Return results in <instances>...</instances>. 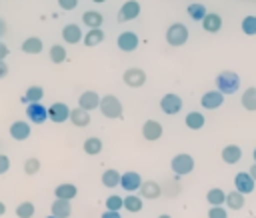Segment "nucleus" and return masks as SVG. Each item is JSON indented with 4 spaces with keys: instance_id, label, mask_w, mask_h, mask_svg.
Returning <instances> with one entry per match:
<instances>
[{
    "instance_id": "nucleus-1",
    "label": "nucleus",
    "mask_w": 256,
    "mask_h": 218,
    "mask_svg": "<svg viewBox=\"0 0 256 218\" xmlns=\"http://www.w3.org/2000/svg\"><path fill=\"white\" fill-rule=\"evenodd\" d=\"M216 88L222 94H234L240 88V76L232 70H224L216 76Z\"/></svg>"
},
{
    "instance_id": "nucleus-2",
    "label": "nucleus",
    "mask_w": 256,
    "mask_h": 218,
    "mask_svg": "<svg viewBox=\"0 0 256 218\" xmlns=\"http://www.w3.org/2000/svg\"><path fill=\"white\" fill-rule=\"evenodd\" d=\"M98 108L106 118H122V102L114 94H106L104 98H100Z\"/></svg>"
},
{
    "instance_id": "nucleus-3",
    "label": "nucleus",
    "mask_w": 256,
    "mask_h": 218,
    "mask_svg": "<svg viewBox=\"0 0 256 218\" xmlns=\"http://www.w3.org/2000/svg\"><path fill=\"white\" fill-rule=\"evenodd\" d=\"M188 40V28L180 22H174L168 30H166V42L170 46H182Z\"/></svg>"
},
{
    "instance_id": "nucleus-4",
    "label": "nucleus",
    "mask_w": 256,
    "mask_h": 218,
    "mask_svg": "<svg viewBox=\"0 0 256 218\" xmlns=\"http://www.w3.org/2000/svg\"><path fill=\"white\" fill-rule=\"evenodd\" d=\"M170 166H172V170L178 174V176H184V174H190L192 170H194V158L190 156V154H176L174 158H172V162H170Z\"/></svg>"
},
{
    "instance_id": "nucleus-5",
    "label": "nucleus",
    "mask_w": 256,
    "mask_h": 218,
    "mask_svg": "<svg viewBox=\"0 0 256 218\" xmlns=\"http://www.w3.org/2000/svg\"><path fill=\"white\" fill-rule=\"evenodd\" d=\"M160 108H162V112L164 114H168V116H172V114H178L180 110H182V98L178 96V94H164L162 96V100H160Z\"/></svg>"
},
{
    "instance_id": "nucleus-6",
    "label": "nucleus",
    "mask_w": 256,
    "mask_h": 218,
    "mask_svg": "<svg viewBox=\"0 0 256 218\" xmlns=\"http://www.w3.org/2000/svg\"><path fill=\"white\" fill-rule=\"evenodd\" d=\"M122 80H124V84L130 86V88H140V86L146 82V72H144L142 68H128V70H124Z\"/></svg>"
},
{
    "instance_id": "nucleus-7",
    "label": "nucleus",
    "mask_w": 256,
    "mask_h": 218,
    "mask_svg": "<svg viewBox=\"0 0 256 218\" xmlns=\"http://www.w3.org/2000/svg\"><path fill=\"white\" fill-rule=\"evenodd\" d=\"M142 182H144V180H142L140 174L134 172V170H128V172H124V174L120 176V186H122L126 192H130V194H134V190H140Z\"/></svg>"
},
{
    "instance_id": "nucleus-8",
    "label": "nucleus",
    "mask_w": 256,
    "mask_h": 218,
    "mask_svg": "<svg viewBox=\"0 0 256 218\" xmlns=\"http://www.w3.org/2000/svg\"><path fill=\"white\" fill-rule=\"evenodd\" d=\"M48 118L52 122H56V124H62V122H66L70 118V110H68V106L64 102H54L52 106H48Z\"/></svg>"
},
{
    "instance_id": "nucleus-9",
    "label": "nucleus",
    "mask_w": 256,
    "mask_h": 218,
    "mask_svg": "<svg viewBox=\"0 0 256 218\" xmlns=\"http://www.w3.org/2000/svg\"><path fill=\"white\" fill-rule=\"evenodd\" d=\"M26 116H28L30 122H34V124H42V122H46V118H48V108L42 106L40 102L28 104V106H26Z\"/></svg>"
},
{
    "instance_id": "nucleus-10",
    "label": "nucleus",
    "mask_w": 256,
    "mask_h": 218,
    "mask_svg": "<svg viewBox=\"0 0 256 218\" xmlns=\"http://www.w3.org/2000/svg\"><path fill=\"white\" fill-rule=\"evenodd\" d=\"M234 186H236V190L240 192V194H250V192H254V186H256V182H254V178L248 174V172H238L236 174V178H234Z\"/></svg>"
},
{
    "instance_id": "nucleus-11",
    "label": "nucleus",
    "mask_w": 256,
    "mask_h": 218,
    "mask_svg": "<svg viewBox=\"0 0 256 218\" xmlns=\"http://www.w3.org/2000/svg\"><path fill=\"white\" fill-rule=\"evenodd\" d=\"M224 102V94L220 90H208L202 94V100L200 104L206 108V110H214V108H220Z\"/></svg>"
},
{
    "instance_id": "nucleus-12",
    "label": "nucleus",
    "mask_w": 256,
    "mask_h": 218,
    "mask_svg": "<svg viewBox=\"0 0 256 218\" xmlns=\"http://www.w3.org/2000/svg\"><path fill=\"white\" fill-rule=\"evenodd\" d=\"M138 14H140V4H138L136 0H126V2L120 6V12H118V20H120V22H126V20H134Z\"/></svg>"
},
{
    "instance_id": "nucleus-13",
    "label": "nucleus",
    "mask_w": 256,
    "mask_h": 218,
    "mask_svg": "<svg viewBox=\"0 0 256 218\" xmlns=\"http://www.w3.org/2000/svg\"><path fill=\"white\" fill-rule=\"evenodd\" d=\"M78 106L90 112V110H94V108L100 106V96H98L94 90H86V92L80 94V98H78Z\"/></svg>"
},
{
    "instance_id": "nucleus-14",
    "label": "nucleus",
    "mask_w": 256,
    "mask_h": 218,
    "mask_svg": "<svg viewBox=\"0 0 256 218\" xmlns=\"http://www.w3.org/2000/svg\"><path fill=\"white\" fill-rule=\"evenodd\" d=\"M142 136L146 140H150V142L158 140L162 136V124L158 120H146L144 126H142Z\"/></svg>"
},
{
    "instance_id": "nucleus-15",
    "label": "nucleus",
    "mask_w": 256,
    "mask_h": 218,
    "mask_svg": "<svg viewBox=\"0 0 256 218\" xmlns=\"http://www.w3.org/2000/svg\"><path fill=\"white\" fill-rule=\"evenodd\" d=\"M118 48L122 50V52H132V50H136L138 48V36L134 34V32H122L120 36H118Z\"/></svg>"
},
{
    "instance_id": "nucleus-16",
    "label": "nucleus",
    "mask_w": 256,
    "mask_h": 218,
    "mask_svg": "<svg viewBox=\"0 0 256 218\" xmlns=\"http://www.w3.org/2000/svg\"><path fill=\"white\" fill-rule=\"evenodd\" d=\"M10 136L14 140H26L30 136V124L24 120H16L10 124Z\"/></svg>"
},
{
    "instance_id": "nucleus-17",
    "label": "nucleus",
    "mask_w": 256,
    "mask_h": 218,
    "mask_svg": "<svg viewBox=\"0 0 256 218\" xmlns=\"http://www.w3.org/2000/svg\"><path fill=\"white\" fill-rule=\"evenodd\" d=\"M62 38H64V42H68V44L80 42V40H82V30H80V26H76V24H66V26L62 28Z\"/></svg>"
},
{
    "instance_id": "nucleus-18",
    "label": "nucleus",
    "mask_w": 256,
    "mask_h": 218,
    "mask_svg": "<svg viewBox=\"0 0 256 218\" xmlns=\"http://www.w3.org/2000/svg\"><path fill=\"white\" fill-rule=\"evenodd\" d=\"M240 158H242V150H240V146H236V144H228V146L222 148V160H224L226 164H236V162H240Z\"/></svg>"
},
{
    "instance_id": "nucleus-19",
    "label": "nucleus",
    "mask_w": 256,
    "mask_h": 218,
    "mask_svg": "<svg viewBox=\"0 0 256 218\" xmlns=\"http://www.w3.org/2000/svg\"><path fill=\"white\" fill-rule=\"evenodd\" d=\"M50 208H52V216H56V218H68L72 212L70 200H60V198H56Z\"/></svg>"
},
{
    "instance_id": "nucleus-20",
    "label": "nucleus",
    "mask_w": 256,
    "mask_h": 218,
    "mask_svg": "<svg viewBox=\"0 0 256 218\" xmlns=\"http://www.w3.org/2000/svg\"><path fill=\"white\" fill-rule=\"evenodd\" d=\"M202 28H204L206 32H218V30L222 28V18H220V14L208 12V14L204 16V20H202Z\"/></svg>"
},
{
    "instance_id": "nucleus-21",
    "label": "nucleus",
    "mask_w": 256,
    "mask_h": 218,
    "mask_svg": "<svg viewBox=\"0 0 256 218\" xmlns=\"http://www.w3.org/2000/svg\"><path fill=\"white\" fill-rule=\"evenodd\" d=\"M70 120H72V124H74V126L84 128V126H88V122H90V112L78 106V108L70 110Z\"/></svg>"
},
{
    "instance_id": "nucleus-22",
    "label": "nucleus",
    "mask_w": 256,
    "mask_h": 218,
    "mask_svg": "<svg viewBox=\"0 0 256 218\" xmlns=\"http://www.w3.org/2000/svg\"><path fill=\"white\" fill-rule=\"evenodd\" d=\"M160 184L158 182H154V180H146V182H142V186H140V196L142 198H150V200H154V198H158L160 196Z\"/></svg>"
},
{
    "instance_id": "nucleus-23",
    "label": "nucleus",
    "mask_w": 256,
    "mask_h": 218,
    "mask_svg": "<svg viewBox=\"0 0 256 218\" xmlns=\"http://www.w3.org/2000/svg\"><path fill=\"white\" fill-rule=\"evenodd\" d=\"M76 194H78V188L74 184H70V182H64V184L54 188V196L60 198V200H72Z\"/></svg>"
},
{
    "instance_id": "nucleus-24",
    "label": "nucleus",
    "mask_w": 256,
    "mask_h": 218,
    "mask_svg": "<svg viewBox=\"0 0 256 218\" xmlns=\"http://www.w3.org/2000/svg\"><path fill=\"white\" fill-rule=\"evenodd\" d=\"M42 96H44V90H42V86H30V88L24 92V96H22V102L28 106V104L40 102V100H42Z\"/></svg>"
},
{
    "instance_id": "nucleus-25",
    "label": "nucleus",
    "mask_w": 256,
    "mask_h": 218,
    "mask_svg": "<svg viewBox=\"0 0 256 218\" xmlns=\"http://www.w3.org/2000/svg\"><path fill=\"white\" fill-rule=\"evenodd\" d=\"M206 202L210 206H222L226 202V192L222 188H212L206 192Z\"/></svg>"
},
{
    "instance_id": "nucleus-26",
    "label": "nucleus",
    "mask_w": 256,
    "mask_h": 218,
    "mask_svg": "<svg viewBox=\"0 0 256 218\" xmlns=\"http://www.w3.org/2000/svg\"><path fill=\"white\" fill-rule=\"evenodd\" d=\"M42 40L40 38H36V36H30V38H26L24 42H22V50L26 52V54H40L42 52Z\"/></svg>"
},
{
    "instance_id": "nucleus-27",
    "label": "nucleus",
    "mask_w": 256,
    "mask_h": 218,
    "mask_svg": "<svg viewBox=\"0 0 256 218\" xmlns=\"http://www.w3.org/2000/svg\"><path fill=\"white\" fill-rule=\"evenodd\" d=\"M82 22H84L86 26H90V30H92V28H100V26H102V14L96 12V10H88V12L82 14Z\"/></svg>"
},
{
    "instance_id": "nucleus-28",
    "label": "nucleus",
    "mask_w": 256,
    "mask_h": 218,
    "mask_svg": "<svg viewBox=\"0 0 256 218\" xmlns=\"http://www.w3.org/2000/svg\"><path fill=\"white\" fill-rule=\"evenodd\" d=\"M184 124L190 128V130H200L202 126H204V116L200 114V112H188L186 114V118H184Z\"/></svg>"
},
{
    "instance_id": "nucleus-29",
    "label": "nucleus",
    "mask_w": 256,
    "mask_h": 218,
    "mask_svg": "<svg viewBox=\"0 0 256 218\" xmlns=\"http://www.w3.org/2000/svg\"><path fill=\"white\" fill-rule=\"evenodd\" d=\"M82 148H84V152H86L88 156H96V154H100V152H102V140H100V138H96V136L86 138Z\"/></svg>"
},
{
    "instance_id": "nucleus-30",
    "label": "nucleus",
    "mask_w": 256,
    "mask_h": 218,
    "mask_svg": "<svg viewBox=\"0 0 256 218\" xmlns=\"http://www.w3.org/2000/svg\"><path fill=\"white\" fill-rule=\"evenodd\" d=\"M120 172L118 170H114V168H108V170H104V174H102V184L106 186V188H114V186H118L120 184Z\"/></svg>"
},
{
    "instance_id": "nucleus-31",
    "label": "nucleus",
    "mask_w": 256,
    "mask_h": 218,
    "mask_svg": "<svg viewBox=\"0 0 256 218\" xmlns=\"http://www.w3.org/2000/svg\"><path fill=\"white\" fill-rule=\"evenodd\" d=\"M186 12H188V16H190L192 20H196V22H202V20H204V16L208 14V12H206V6H204V4H200V2H192V4L188 6V10H186Z\"/></svg>"
},
{
    "instance_id": "nucleus-32",
    "label": "nucleus",
    "mask_w": 256,
    "mask_h": 218,
    "mask_svg": "<svg viewBox=\"0 0 256 218\" xmlns=\"http://www.w3.org/2000/svg\"><path fill=\"white\" fill-rule=\"evenodd\" d=\"M100 42H104V32L100 30V28H92V30H88L86 32V36H84V44L86 46H98Z\"/></svg>"
},
{
    "instance_id": "nucleus-33",
    "label": "nucleus",
    "mask_w": 256,
    "mask_h": 218,
    "mask_svg": "<svg viewBox=\"0 0 256 218\" xmlns=\"http://www.w3.org/2000/svg\"><path fill=\"white\" fill-rule=\"evenodd\" d=\"M226 204L230 210H240L244 206V194H240L238 190H232L226 194Z\"/></svg>"
},
{
    "instance_id": "nucleus-34",
    "label": "nucleus",
    "mask_w": 256,
    "mask_h": 218,
    "mask_svg": "<svg viewBox=\"0 0 256 218\" xmlns=\"http://www.w3.org/2000/svg\"><path fill=\"white\" fill-rule=\"evenodd\" d=\"M242 106H244L246 110H250V112L256 110V88L244 90V94H242Z\"/></svg>"
},
{
    "instance_id": "nucleus-35",
    "label": "nucleus",
    "mask_w": 256,
    "mask_h": 218,
    "mask_svg": "<svg viewBox=\"0 0 256 218\" xmlns=\"http://www.w3.org/2000/svg\"><path fill=\"white\" fill-rule=\"evenodd\" d=\"M124 208H126L128 212H140V210H142V198L136 196V194H128V196L124 198Z\"/></svg>"
},
{
    "instance_id": "nucleus-36",
    "label": "nucleus",
    "mask_w": 256,
    "mask_h": 218,
    "mask_svg": "<svg viewBox=\"0 0 256 218\" xmlns=\"http://www.w3.org/2000/svg\"><path fill=\"white\" fill-rule=\"evenodd\" d=\"M50 60H52L54 64H62V62L66 60V50H64V46L54 44V46L50 48Z\"/></svg>"
},
{
    "instance_id": "nucleus-37",
    "label": "nucleus",
    "mask_w": 256,
    "mask_h": 218,
    "mask_svg": "<svg viewBox=\"0 0 256 218\" xmlns=\"http://www.w3.org/2000/svg\"><path fill=\"white\" fill-rule=\"evenodd\" d=\"M16 216L18 218H32L34 216V204L32 202H20L16 206Z\"/></svg>"
},
{
    "instance_id": "nucleus-38",
    "label": "nucleus",
    "mask_w": 256,
    "mask_h": 218,
    "mask_svg": "<svg viewBox=\"0 0 256 218\" xmlns=\"http://www.w3.org/2000/svg\"><path fill=\"white\" fill-rule=\"evenodd\" d=\"M106 210H112V212H120V208H124V198H120V196H116V194H112V196H108L106 198Z\"/></svg>"
},
{
    "instance_id": "nucleus-39",
    "label": "nucleus",
    "mask_w": 256,
    "mask_h": 218,
    "mask_svg": "<svg viewBox=\"0 0 256 218\" xmlns=\"http://www.w3.org/2000/svg\"><path fill=\"white\" fill-rule=\"evenodd\" d=\"M38 170H40V160H38V158L32 156V158H26V160H24V172H26L28 176H34Z\"/></svg>"
},
{
    "instance_id": "nucleus-40",
    "label": "nucleus",
    "mask_w": 256,
    "mask_h": 218,
    "mask_svg": "<svg viewBox=\"0 0 256 218\" xmlns=\"http://www.w3.org/2000/svg\"><path fill=\"white\" fill-rule=\"evenodd\" d=\"M242 32L248 34V36H254L256 34V16H246L242 20Z\"/></svg>"
},
{
    "instance_id": "nucleus-41",
    "label": "nucleus",
    "mask_w": 256,
    "mask_h": 218,
    "mask_svg": "<svg viewBox=\"0 0 256 218\" xmlns=\"http://www.w3.org/2000/svg\"><path fill=\"white\" fill-rule=\"evenodd\" d=\"M208 218H228V212H226L222 206H210Z\"/></svg>"
},
{
    "instance_id": "nucleus-42",
    "label": "nucleus",
    "mask_w": 256,
    "mask_h": 218,
    "mask_svg": "<svg viewBox=\"0 0 256 218\" xmlns=\"http://www.w3.org/2000/svg\"><path fill=\"white\" fill-rule=\"evenodd\" d=\"M76 4H78V0H58V6L62 10H72V8H76Z\"/></svg>"
},
{
    "instance_id": "nucleus-43",
    "label": "nucleus",
    "mask_w": 256,
    "mask_h": 218,
    "mask_svg": "<svg viewBox=\"0 0 256 218\" xmlns=\"http://www.w3.org/2000/svg\"><path fill=\"white\" fill-rule=\"evenodd\" d=\"M8 170H10V158L4 156V154H0V174H4Z\"/></svg>"
},
{
    "instance_id": "nucleus-44",
    "label": "nucleus",
    "mask_w": 256,
    "mask_h": 218,
    "mask_svg": "<svg viewBox=\"0 0 256 218\" xmlns=\"http://www.w3.org/2000/svg\"><path fill=\"white\" fill-rule=\"evenodd\" d=\"M8 56V46L4 42H0V60H4Z\"/></svg>"
},
{
    "instance_id": "nucleus-45",
    "label": "nucleus",
    "mask_w": 256,
    "mask_h": 218,
    "mask_svg": "<svg viewBox=\"0 0 256 218\" xmlns=\"http://www.w3.org/2000/svg\"><path fill=\"white\" fill-rule=\"evenodd\" d=\"M102 218H120V212H112V210H106L102 214Z\"/></svg>"
},
{
    "instance_id": "nucleus-46",
    "label": "nucleus",
    "mask_w": 256,
    "mask_h": 218,
    "mask_svg": "<svg viewBox=\"0 0 256 218\" xmlns=\"http://www.w3.org/2000/svg\"><path fill=\"white\" fill-rule=\"evenodd\" d=\"M6 74H8V66H6L4 60H0V78H4Z\"/></svg>"
},
{
    "instance_id": "nucleus-47",
    "label": "nucleus",
    "mask_w": 256,
    "mask_h": 218,
    "mask_svg": "<svg viewBox=\"0 0 256 218\" xmlns=\"http://www.w3.org/2000/svg\"><path fill=\"white\" fill-rule=\"evenodd\" d=\"M248 174H250V176L254 178V182H256V162H254V164L250 166V170H248Z\"/></svg>"
},
{
    "instance_id": "nucleus-48",
    "label": "nucleus",
    "mask_w": 256,
    "mask_h": 218,
    "mask_svg": "<svg viewBox=\"0 0 256 218\" xmlns=\"http://www.w3.org/2000/svg\"><path fill=\"white\" fill-rule=\"evenodd\" d=\"M4 34H6V22H4L2 18H0V38H2Z\"/></svg>"
},
{
    "instance_id": "nucleus-49",
    "label": "nucleus",
    "mask_w": 256,
    "mask_h": 218,
    "mask_svg": "<svg viewBox=\"0 0 256 218\" xmlns=\"http://www.w3.org/2000/svg\"><path fill=\"white\" fill-rule=\"evenodd\" d=\"M6 212V206H4V202H0V216Z\"/></svg>"
},
{
    "instance_id": "nucleus-50",
    "label": "nucleus",
    "mask_w": 256,
    "mask_h": 218,
    "mask_svg": "<svg viewBox=\"0 0 256 218\" xmlns=\"http://www.w3.org/2000/svg\"><path fill=\"white\" fill-rule=\"evenodd\" d=\"M158 218H172V216H168V214H160Z\"/></svg>"
},
{
    "instance_id": "nucleus-51",
    "label": "nucleus",
    "mask_w": 256,
    "mask_h": 218,
    "mask_svg": "<svg viewBox=\"0 0 256 218\" xmlns=\"http://www.w3.org/2000/svg\"><path fill=\"white\" fill-rule=\"evenodd\" d=\"M92 2H96V4H102V2H106V0H92Z\"/></svg>"
},
{
    "instance_id": "nucleus-52",
    "label": "nucleus",
    "mask_w": 256,
    "mask_h": 218,
    "mask_svg": "<svg viewBox=\"0 0 256 218\" xmlns=\"http://www.w3.org/2000/svg\"><path fill=\"white\" fill-rule=\"evenodd\" d=\"M252 158H254V162H256V148H254V152H252Z\"/></svg>"
},
{
    "instance_id": "nucleus-53",
    "label": "nucleus",
    "mask_w": 256,
    "mask_h": 218,
    "mask_svg": "<svg viewBox=\"0 0 256 218\" xmlns=\"http://www.w3.org/2000/svg\"><path fill=\"white\" fill-rule=\"evenodd\" d=\"M46 218H56V216H52V214H50V216H46Z\"/></svg>"
}]
</instances>
